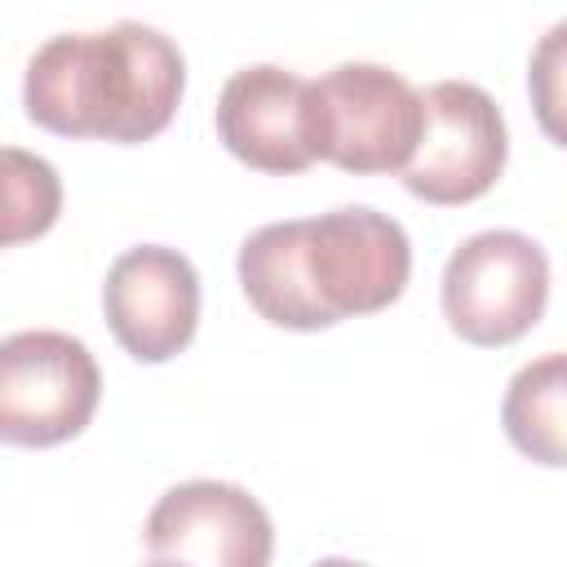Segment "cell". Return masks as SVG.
Instances as JSON below:
<instances>
[{
  "mask_svg": "<svg viewBox=\"0 0 567 567\" xmlns=\"http://www.w3.org/2000/svg\"><path fill=\"white\" fill-rule=\"evenodd\" d=\"M412 244L368 204L257 226L239 248V284L252 310L292 332L332 328L403 297Z\"/></svg>",
  "mask_w": 567,
  "mask_h": 567,
  "instance_id": "cell-1",
  "label": "cell"
},
{
  "mask_svg": "<svg viewBox=\"0 0 567 567\" xmlns=\"http://www.w3.org/2000/svg\"><path fill=\"white\" fill-rule=\"evenodd\" d=\"M182 89V49L164 31L124 18L106 31L49 35L27 62L22 106L62 137L146 142L173 120Z\"/></svg>",
  "mask_w": 567,
  "mask_h": 567,
  "instance_id": "cell-2",
  "label": "cell"
},
{
  "mask_svg": "<svg viewBox=\"0 0 567 567\" xmlns=\"http://www.w3.org/2000/svg\"><path fill=\"white\" fill-rule=\"evenodd\" d=\"M421 128V93L381 62H341L306 89L310 155L346 173H403Z\"/></svg>",
  "mask_w": 567,
  "mask_h": 567,
  "instance_id": "cell-3",
  "label": "cell"
},
{
  "mask_svg": "<svg viewBox=\"0 0 567 567\" xmlns=\"http://www.w3.org/2000/svg\"><path fill=\"white\" fill-rule=\"evenodd\" d=\"M102 399V372L89 346L58 328H27L0 341V439L13 447H53L75 439Z\"/></svg>",
  "mask_w": 567,
  "mask_h": 567,
  "instance_id": "cell-4",
  "label": "cell"
},
{
  "mask_svg": "<svg viewBox=\"0 0 567 567\" xmlns=\"http://www.w3.org/2000/svg\"><path fill=\"white\" fill-rule=\"evenodd\" d=\"M443 315L470 346L518 341L549 301V257L523 230H478L443 266Z\"/></svg>",
  "mask_w": 567,
  "mask_h": 567,
  "instance_id": "cell-5",
  "label": "cell"
},
{
  "mask_svg": "<svg viewBox=\"0 0 567 567\" xmlns=\"http://www.w3.org/2000/svg\"><path fill=\"white\" fill-rule=\"evenodd\" d=\"M425 128L403 186L425 204H470L487 195L505 168L509 137L496 97L474 80H439L421 93Z\"/></svg>",
  "mask_w": 567,
  "mask_h": 567,
  "instance_id": "cell-6",
  "label": "cell"
},
{
  "mask_svg": "<svg viewBox=\"0 0 567 567\" xmlns=\"http://www.w3.org/2000/svg\"><path fill=\"white\" fill-rule=\"evenodd\" d=\"M151 558L182 567H270L275 527L266 505L221 478H190L168 487L142 527Z\"/></svg>",
  "mask_w": 567,
  "mask_h": 567,
  "instance_id": "cell-7",
  "label": "cell"
},
{
  "mask_svg": "<svg viewBox=\"0 0 567 567\" xmlns=\"http://www.w3.org/2000/svg\"><path fill=\"white\" fill-rule=\"evenodd\" d=\"M102 310L111 337L137 363H164L182 354L199 328V275L177 248L137 244L111 261Z\"/></svg>",
  "mask_w": 567,
  "mask_h": 567,
  "instance_id": "cell-8",
  "label": "cell"
},
{
  "mask_svg": "<svg viewBox=\"0 0 567 567\" xmlns=\"http://www.w3.org/2000/svg\"><path fill=\"white\" fill-rule=\"evenodd\" d=\"M306 89L310 80L275 62L235 71L217 93L221 146L261 173H301L315 164L306 137Z\"/></svg>",
  "mask_w": 567,
  "mask_h": 567,
  "instance_id": "cell-9",
  "label": "cell"
},
{
  "mask_svg": "<svg viewBox=\"0 0 567 567\" xmlns=\"http://www.w3.org/2000/svg\"><path fill=\"white\" fill-rule=\"evenodd\" d=\"M501 425L527 461L567 465V350H549L509 377Z\"/></svg>",
  "mask_w": 567,
  "mask_h": 567,
  "instance_id": "cell-10",
  "label": "cell"
},
{
  "mask_svg": "<svg viewBox=\"0 0 567 567\" xmlns=\"http://www.w3.org/2000/svg\"><path fill=\"white\" fill-rule=\"evenodd\" d=\"M0 177H4V226L0 244L13 248L22 239L44 235L62 213V182L58 168L22 146L0 151Z\"/></svg>",
  "mask_w": 567,
  "mask_h": 567,
  "instance_id": "cell-11",
  "label": "cell"
},
{
  "mask_svg": "<svg viewBox=\"0 0 567 567\" xmlns=\"http://www.w3.org/2000/svg\"><path fill=\"white\" fill-rule=\"evenodd\" d=\"M527 93H532L540 133L567 146V18H558L536 40L532 62H527Z\"/></svg>",
  "mask_w": 567,
  "mask_h": 567,
  "instance_id": "cell-12",
  "label": "cell"
},
{
  "mask_svg": "<svg viewBox=\"0 0 567 567\" xmlns=\"http://www.w3.org/2000/svg\"><path fill=\"white\" fill-rule=\"evenodd\" d=\"M315 567H363V563H354V558H319Z\"/></svg>",
  "mask_w": 567,
  "mask_h": 567,
  "instance_id": "cell-13",
  "label": "cell"
},
{
  "mask_svg": "<svg viewBox=\"0 0 567 567\" xmlns=\"http://www.w3.org/2000/svg\"><path fill=\"white\" fill-rule=\"evenodd\" d=\"M146 567H182V563H164V558H151Z\"/></svg>",
  "mask_w": 567,
  "mask_h": 567,
  "instance_id": "cell-14",
  "label": "cell"
}]
</instances>
